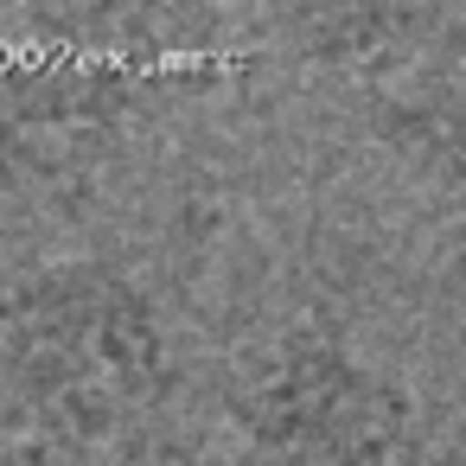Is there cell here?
<instances>
[{"mask_svg": "<svg viewBox=\"0 0 466 466\" xmlns=\"http://www.w3.org/2000/svg\"><path fill=\"white\" fill-rule=\"evenodd\" d=\"M173 383L167 319L128 268L58 256L0 288V390L33 441L109 453L154 428Z\"/></svg>", "mask_w": 466, "mask_h": 466, "instance_id": "6da1fadb", "label": "cell"}, {"mask_svg": "<svg viewBox=\"0 0 466 466\" xmlns=\"http://www.w3.org/2000/svg\"><path fill=\"white\" fill-rule=\"evenodd\" d=\"M224 409L249 466H409L415 453L409 383L326 319L256 345Z\"/></svg>", "mask_w": 466, "mask_h": 466, "instance_id": "7a4b0ae2", "label": "cell"}, {"mask_svg": "<svg viewBox=\"0 0 466 466\" xmlns=\"http://www.w3.org/2000/svg\"><path fill=\"white\" fill-rule=\"evenodd\" d=\"M122 147V84L84 65L0 71V186L65 192Z\"/></svg>", "mask_w": 466, "mask_h": 466, "instance_id": "3957f363", "label": "cell"}, {"mask_svg": "<svg viewBox=\"0 0 466 466\" xmlns=\"http://www.w3.org/2000/svg\"><path fill=\"white\" fill-rule=\"evenodd\" d=\"M103 466H211L205 460V447H192L186 434H173V428H141V434H128L122 447H109V460Z\"/></svg>", "mask_w": 466, "mask_h": 466, "instance_id": "277c9868", "label": "cell"}, {"mask_svg": "<svg viewBox=\"0 0 466 466\" xmlns=\"http://www.w3.org/2000/svg\"><path fill=\"white\" fill-rule=\"evenodd\" d=\"M90 453H71V447H52V441H7L0 447V466H84Z\"/></svg>", "mask_w": 466, "mask_h": 466, "instance_id": "5b68a950", "label": "cell"}, {"mask_svg": "<svg viewBox=\"0 0 466 466\" xmlns=\"http://www.w3.org/2000/svg\"><path fill=\"white\" fill-rule=\"evenodd\" d=\"M434 466H466V447H453V453H441Z\"/></svg>", "mask_w": 466, "mask_h": 466, "instance_id": "8992f818", "label": "cell"}]
</instances>
